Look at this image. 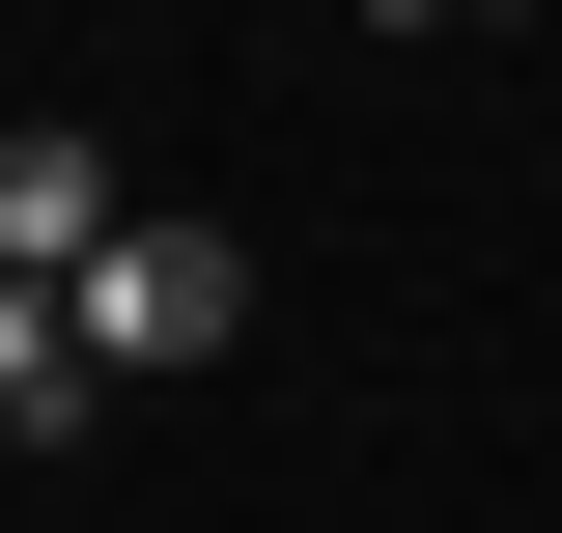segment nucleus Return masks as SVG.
I'll use <instances>...</instances> for the list:
<instances>
[{
	"instance_id": "obj_1",
	"label": "nucleus",
	"mask_w": 562,
	"mask_h": 533,
	"mask_svg": "<svg viewBox=\"0 0 562 533\" xmlns=\"http://www.w3.org/2000/svg\"><path fill=\"white\" fill-rule=\"evenodd\" d=\"M57 309H85V365H113V394H169V365H225V337H254V253H225L198 197H140L113 253L57 281Z\"/></svg>"
},
{
	"instance_id": "obj_2",
	"label": "nucleus",
	"mask_w": 562,
	"mask_h": 533,
	"mask_svg": "<svg viewBox=\"0 0 562 533\" xmlns=\"http://www.w3.org/2000/svg\"><path fill=\"white\" fill-rule=\"evenodd\" d=\"M113 225H140V197H113V140H85V113H0V281H29V309H57Z\"/></svg>"
},
{
	"instance_id": "obj_3",
	"label": "nucleus",
	"mask_w": 562,
	"mask_h": 533,
	"mask_svg": "<svg viewBox=\"0 0 562 533\" xmlns=\"http://www.w3.org/2000/svg\"><path fill=\"white\" fill-rule=\"evenodd\" d=\"M85 394H113V365H85V309H29V281H0V450H85Z\"/></svg>"
}]
</instances>
